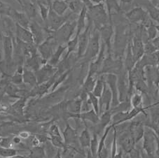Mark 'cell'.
I'll use <instances>...</instances> for the list:
<instances>
[{
    "mask_svg": "<svg viewBox=\"0 0 159 158\" xmlns=\"http://www.w3.org/2000/svg\"><path fill=\"white\" fill-rule=\"evenodd\" d=\"M86 7V18L89 20L91 21L92 23H94L95 29L98 30L101 27L109 23L108 15L103 3L98 4H90Z\"/></svg>",
    "mask_w": 159,
    "mask_h": 158,
    "instance_id": "obj_1",
    "label": "cell"
},
{
    "mask_svg": "<svg viewBox=\"0 0 159 158\" xmlns=\"http://www.w3.org/2000/svg\"><path fill=\"white\" fill-rule=\"evenodd\" d=\"M76 28V20H69L55 32L54 38L59 45H66Z\"/></svg>",
    "mask_w": 159,
    "mask_h": 158,
    "instance_id": "obj_2",
    "label": "cell"
},
{
    "mask_svg": "<svg viewBox=\"0 0 159 158\" xmlns=\"http://www.w3.org/2000/svg\"><path fill=\"white\" fill-rule=\"evenodd\" d=\"M128 35L125 33V27L123 24L116 26V35H115L114 50L116 57L121 56L123 54L128 43Z\"/></svg>",
    "mask_w": 159,
    "mask_h": 158,
    "instance_id": "obj_3",
    "label": "cell"
},
{
    "mask_svg": "<svg viewBox=\"0 0 159 158\" xmlns=\"http://www.w3.org/2000/svg\"><path fill=\"white\" fill-rule=\"evenodd\" d=\"M100 33L99 31L94 29L91 36H90L89 44H88L86 50L84 53V58L87 61H91L98 56L100 50Z\"/></svg>",
    "mask_w": 159,
    "mask_h": 158,
    "instance_id": "obj_4",
    "label": "cell"
},
{
    "mask_svg": "<svg viewBox=\"0 0 159 158\" xmlns=\"http://www.w3.org/2000/svg\"><path fill=\"white\" fill-rule=\"evenodd\" d=\"M142 138H144L143 149L144 150V152L149 156L153 157L158 144L156 135L153 133L152 129L148 128L147 130L144 129V133Z\"/></svg>",
    "mask_w": 159,
    "mask_h": 158,
    "instance_id": "obj_5",
    "label": "cell"
},
{
    "mask_svg": "<svg viewBox=\"0 0 159 158\" xmlns=\"http://www.w3.org/2000/svg\"><path fill=\"white\" fill-rule=\"evenodd\" d=\"M72 14L73 13H72L67 15H59L50 9L47 17L48 20V29L53 32L57 31L62 24H64L67 21L70 20Z\"/></svg>",
    "mask_w": 159,
    "mask_h": 158,
    "instance_id": "obj_6",
    "label": "cell"
},
{
    "mask_svg": "<svg viewBox=\"0 0 159 158\" xmlns=\"http://www.w3.org/2000/svg\"><path fill=\"white\" fill-rule=\"evenodd\" d=\"M117 76L114 73H108L105 75V81L107 85L110 89L112 94V99L111 103V108L116 107L119 104V92L117 88Z\"/></svg>",
    "mask_w": 159,
    "mask_h": 158,
    "instance_id": "obj_7",
    "label": "cell"
},
{
    "mask_svg": "<svg viewBox=\"0 0 159 158\" xmlns=\"http://www.w3.org/2000/svg\"><path fill=\"white\" fill-rule=\"evenodd\" d=\"M92 26V22L89 20V23L86 26L85 30L79 34L78 39V51H77V58H81L84 57L85 52L86 50L88 44H89L90 39V29Z\"/></svg>",
    "mask_w": 159,
    "mask_h": 158,
    "instance_id": "obj_8",
    "label": "cell"
},
{
    "mask_svg": "<svg viewBox=\"0 0 159 158\" xmlns=\"http://www.w3.org/2000/svg\"><path fill=\"white\" fill-rule=\"evenodd\" d=\"M100 33V37L102 39V43H104L107 48L109 55H110L111 46V38L114 34L113 26L111 24H107L98 29Z\"/></svg>",
    "mask_w": 159,
    "mask_h": 158,
    "instance_id": "obj_9",
    "label": "cell"
},
{
    "mask_svg": "<svg viewBox=\"0 0 159 158\" xmlns=\"http://www.w3.org/2000/svg\"><path fill=\"white\" fill-rule=\"evenodd\" d=\"M125 18L132 23H138L139 22L147 20V12L142 7H135L125 13Z\"/></svg>",
    "mask_w": 159,
    "mask_h": 158,
    "instance_id": "obj_10",
    "label": "cell"
},
{
    "mask_svg": "<svg viewBox=\"0 0 159 158\" xmlns=\"http://www.w3.org/2000/svg\"><path fill=\"white\" fill-rule=\"evenodd\" d=\"M119 142L123 150L126 152H129L131 150L135 148V142L130 132V127L127 130H125L120 136Z\"/></svg>",
    "mask_w": 159,
    "mask_h": 158,
    "instance_id": "obj_11",
    "label": "cell"
},
{
    "mask_svg": "<svg viewBox=\"0 0 159 158\" xmlns=\"http://www.w3.org/2000/svg\"><path fill=\"white\" fill-rule=\"evenodd\" d=\"M63 140H64L65 146L75 145L79 141L77 132L70 126L69 123H67L66 127L62 132Z\"/></svg>",
    "mask_w": 159,
    "mask_h": 158,
    "instance_id": "obj_12",
    "label": "cell"
},
{
    "mask_svg": "<svg viewBox=\"0 0 159 158\" xmlns=\"http://www.w3.org/2000/svg\"><path fill=\"white\" fill-rule=\"evenodd\" d=\"M29 28L30 32L33 37V42L37 45H40L43 42H44V32L39 24L36 21H32L30 23Z\"/></svg>",
    "mask_w": 159,
    "mask_h": 158,
    "instance_id": "obj_13",
    "label": "cell"
},
{
    "mask_svg": "<svg viewBox=\"0 0 159 158\" xmlns=\"http://www.w3.org/2000/svg\"><path fill=\"white\" fill-rule=\"evenodd\" d=\"M82 103H83V100L79 97L72 100L68 101L65 103V108L68 113L72 114L73 116H76L79 118V114L81 113L82 110Z\"/></svg>",
    "mask_w": 159,
    "mask_h": 158,
    "instance_id": "obj_14",
    "label": "cell"
},
{
    "mask_svg": "<svg viewBox=\"0 0 159 158\" xmlns=\"http://www.w3.org/2000/svg\"><path fill=\"white\" fill-rule=\"evenodd\" d=\"M132 51L136 63L144 55V43L142 42L141 37L136 36L133 38L132 41Z\"/></svg>",
    "mask_w": 159,
    "mask_h": 158,
    "instance_id": "obj_15",
    "label": "cell"
},
{
    "mask_svg": "<svg viewBox=\"0 0 159 158\" xmlns=\"http://www.w3.org/2000/svg\"><path fill=\"white\" fill-rule=\"evenodd\" d=\"M112 99V94L110 89L107 86L106 83H105V87L102 92V94L100 97V109H99V116L102 113L103 106L105 107V111L110 109L111 103Z\"/></svg>",
    "mask_w": 159,
    "mask_h": 158,
    "instance_id": "obj_16",
    "label": "cell"
},
{
    "mask_svg": "<svg viewBox=\"0 0 159 158\" xmlns=\"http://www.w3.org/2000/svg\"><path fill=\"white\" fill-rule=\"evenodd\" d=\"M16 39L21 41L24 43H33V37L31 32L28 30L27 28H23L18 24L16 23Z\"/></svg>",
    "mask_w": 159,
    "mask_h": 158,
    "instance_id": "obj_17",
    "label": "cell"
},
{
    "mask_svg": "<svg viewBox=\"0 0 159 158\" xmlns=\"http://www.w3.org/2000/svg\"><path fill=\"white\" fill-rule=\"evenodd\" d=\"M9 16L12 18V19L14 21L16 22V24H18L23 28H28L30 25V20L27 16L23 13L18 12L15 9H11L10 13Z\"/></svg>",
    "mask_w": 159,
    "mask_h": 158,
    "instance_id": "obj_18",
    "label": "cell"
},
{
    "mask_svg": "<svg viewBox=\"0 0 159 158\" xmlns=\"http://www.w3.org/2000/svg\"><path fill=\"white\" fill-rule=\"evenodd\" d=\"M107 10L108 11V17L109 24H111V20L114 16L119 14L120 12V7L118 3L117 0H105Z\"/></svg>",
    "mask_w": 159,
    "mask_h": 158,
    "instance_id": "obj_19",
    "label": "cell"
},
{
    "mask_svg": "<svg viewBox=\"0 0 159 158\" xmlns=\"http://www.w3.org/2000/svg\"><path fill=\"white\" fill-rule=\"evenodd\" d=\"M130 130L132 136L134 138L135 143H138L143 137L144 129L141 122H133L130 126Z\"/></svg>",
    "mask_w": 159,
    "mask_h": 158,
    "instance_id": "obj_20",
    "label": "cell"
},
{
    "mask_svg": "<svg viewBox=\"0 0 159 158\" xmlns=\"http://www.w3.org/2000/svg\"><path fill=\"white\" fill-rule=\"evenodd\" d=\"M67 9V4L64 0H53L51 4V9L59 15H64Z\"/></svg>",
    "mask_w": 159,
    "mask_h": 158,
    "instance_id": "obj_21",
    "label": "cell"
},
{
    "mask_svg": "<svg viewBox=\"0 0 159 158\" xmlns=\"http://www.w3.org/2000/svg\"><path fill=\"white\" fill-rule=\"evenodd\" d=\"M86 13H87V7L84 5L83 9H82L81 11L79 13V18L76 20V28H77V31H76V36H79L82 32H83L84 29L86 27Z\"/></svg>",
    "mask_w": 159,
    "mask_h": 158,
    "instance_id": "obj_22",
    "label": "cell"
},
{
    "mask_svg": "<svg viewBox=\"0 0 159 158\" xmlns=\"http://www.w3.org/2000/svg\"><path fill=\"white\" fill-rule=\"evenodd\" d=\"M79 118L82 119L83 121H89L93 124H98L100 121L99 116L95 113V111L93 108L91 110L80 113L79 116Z\"/></svg>",
    "mask_w": 159,
    "mask_h": 158,
    "instance_id": "obj_23",
    "label": "cell"
},
{
    "mask_svg": "<svg viewBox=\"0 0 159 158\" xmlns=\"http://www.w3.org/2000/svg\"><path fill=\"white\" fill-rule=\"evenodd\" d=\"M91 140V137L89 129L87 128L82 131L80 136L79 137V142L80 143V146L83 148H89Z\"/></svg>",
    "mask_w": 159,
    "mask_h": 158,
    "instance_id": "obj_24",
    "label": "cell"
},
{
    "mask_svg": "<svg viewBox=\"0 0 159 158\" xmlns=\"http://www.w3.org/2000/svg\"><path fill=\"white\" fill-rule=\"evenodd\" d=\"M66 2L68 9H70L72 11V13L75 14H78L80 13L85 5L81 0H68Z\"/></svg>",
    "mask_w": 159,
    "mask_h": 158,
    "instance_id": "obj_25",
    "label": "cell"
},
{
    "mask_svg": "<svg viewBox=\"0 0 159 158\" xmlns=\"http://www.w3.org/2000/svg\"><path fill=\"white\" fill-rule=\"evenodd\" d=\"M97 77L92 76H88L87 78L85 81L83 86V92L89 94L90 92H92L93 88H94L95 83L97 81Z\"/></svg>",
    "mask_w": 159,
    "mask_h": 158,
    "instance_id": "obj_26",
    "label": "cell"
},
{
    "mask_svg": "<svg viewBox=\"0 0 159 158\" xmlns=\"http://www.w3.org/2000/svg\"><path fill=\"white\" fill-rule=\"evenodd\" d=\"M105 77H103V76L97 79L94 88H93L92 91V93L94 94L95 97H97L98 98H100L101 97L104 90V87H105Z\"/></svg>",
    "mask_w": 159,
    "mask_h": 158,
    "instance_id": "obj_27",
    "label": "cell"
},
{
    "mask_svg": "<svg viewBox=\"0 0 159 158\" xmlns=\"http://www.w3.org/2000/svg\"><path fill=\"white\" fill-rule=\"evenodd\" d=\"M111 116L112 113L110 109L108 111H105V113L101 114L99 122L98 123L99 124L100 128H101V129H104V128H105L109 124V122L111 121Z\"/></svg>",
    "mask_w": 159,
    "mask_h": 158,
    "instance_id": "obj_28",
    "label": "cell"
},
{
    "mask_svg": "<svg viewBox=\"0 0 159 158\" xmlns=\"http://www.w3.org/2000/svg\"><path fill=\"white\" fill-rule=\"evenodd\" d=\"M67 49L66 45H59L57 50L53 55H52L51 64L52 65H56L60 61V59L61 58L62 55L64 53L65 50Z\"/></svg>",
    "mask_w": 159,
    "mask_h": 158,
    "instance_id": "obj_29",
    "label": "cell"
},
{
    "mask_svg": "<svg viewBox=\"0 0 159 158\" xmlns=\"http://www.w3.org/2000/svg\"><path fill=\"white\" fill-rule=\"evenodd\" d=\"M78 39H79V37L76 36V35H75V38H74V39H70L69 42L67 43L66 46H67V52L66 53V55L65 56L64 59H67L68 58H69L70 54L72 53V52L75 51V49L77 48Z\"/></svg>",
    "mask_w": 159,
    "mask_h": 158,
    "instance_id": "obj_30",
    "label": "cell"
},
{
    "mask_svg": "<svg viewBox=\"0 0 159 158\" xmlns=\"http://www.w3.org/2000/svg\"><path fill=\"white\" fill-rule=\"evenodd\" d=\"M98 136L97 132H95L94 134H93V138H91V140H90V153L92 154L93 156L95 157L98 155V147H99V141H98Z\"/></svg>",
    "mask_w": 159,
    "mask_h": 158,
    "instance_id": "obj_31",
    "label": "cell"
},
{
    "mask_svg": "<svg viewBox=\"0 0 159 158\" xmlns=\"http://www.w3.org/2000/svg\"><path fill=\"white\" fill-rule=\"evenodd\" d=\"M146 8L147 9V12L149 13L150 18L155 22H158L159 13H158V8H156V7L153 6L150 2L146 4Z\"/></svg>",
    "mask_w": 159,
    "mask_h": 158,
    "instance_id": "obj_32",
    "label": "cell"
},
{
    "mask_svg": "<svg viewBox=\"0 0 159 158\" xmlns=\"http://www.w3.org/2000/svg\"><path fill=\"white\" fill-rule=\"evenodd\" d=\"M88 99L90 104L92 105L93 109L95 111L98 116H99V109H100V100L99 98L95 97L92 92L88 94Z\"/></svg>",
    "mask_w": 159,
    "mask_h": 158,
    "instance_id": "obj_33",
    "label": "cell"
},
{
    "mask_svg": "<svg viewBox=\"0 0 159 158\" xmlns=\"http://www.w3.org/2000/svg\"><path fill=\"white\" fill-rule=\"evenodd\" d=\"M23 8L24 9L25 11V15L29 19L33 18L36 16L37 11L34 4L31 3V2H30V3H26L25 4H23Z\"/></svg>",
    "mask_w": 159,
    "mask_h": 158,
    "instance_id": "obj_34",
    "label": "cell"
},
{
    "mask_svg": "<svg viewBox=\"0 0 159 158\" xmlns=\"http://www.w3.org/2000/svg\"><path fill=\"white\" fill-rule=\"evenodd\" d=\"M3 42H4V50H5V53H6V55L7 56H11V54L12 50H13V44H12L13 40L11 39V37L10 36L4 37Z\"/></svg>",
    "mask_w": 159,
    "mask_h": 158,
    "instance_id": "obj_35",
    "label": "cell"
},
{
    "mask_svg": "<svg viewBox=\"0 0 159 158\" xmlns=\"http://www.w3.org/2000/svg\"><path fill=\"white\" fill-rule=\"evenodd\" d=\"M148 28L146 29L147 34L148 37V40L152 41V39L156 37V35L158 34V29H156V26L153 24L152 22H151L149 25L147 26Z\"/></svg>",
    "mask_w": 159,
    "mask_h": 158,
    "instance_id": "obj_36",
    "label": "cell"
},
{
    "mask_svg": "<svg viewBox=\"0 0 159 158\" xmlns=\"http://www.w3.org/2000/svg\"><path fill=\"white\" fill-rule=\"evenodd\" d=\"M142 97L141 94L135 93L133 95L130 99V104L133 106V108H138L142 107Z\"/></svg>",
    "mask_w": 159,
    "mask_h": 158,
    "instance_id": "obj_37",
    "label": "cell"
},
{
    "mask_svg": "<svg viewBox=\"0 0 159 158\" xmlns=\"http://www.w3.org/2000/svg\"><path fill=\"white\" fill-rule=\"evenodd\" d=\"M39 7H40L41 16H42L43 20H46V19H47L49 11H50L51 8L49 9V7L46 6L47 4L41 3V2H39Z\"/></svg>",
    "mask_w": 159,
    "mask_h": 158,
    "instance_id": "obj_38",
    "label": "cell"
},
{
    "mask_svg": "<svg viewBox=\"0 0 159 158\" xmlns=\"http://www.w3.org/2000/svg\"><path fill=\"white\" fill-rule=\"evenodd\" d=\"M12 8L7 4H0V15H9Z\"/></svg>",
    "mask_w": 159,
    "mask_h": 158,
    "instance_id": "obj_39",
    "label": "cell"
},
{
    "mask_svg": "<svg viewBox=\"0 0 159 158\" xmlns=\"http://www.w3.org/2000/svg\"><path fill=\"white\" fill-rule=\"evenodd\" d=\"M52 142L54 144L56 147H58V148H64L65 143L64 140H63V137H56V136H53V138H52Z\"/></svg>",
    "mask_w": 159,
    "mask_h": 158,
    "instance_id": "obj_40",
    "label": "cell"
},
{
    "mask_svg": "<svg viewBox=\"0 0 159 158\" xmlns=\"http://www.w3.org/2000/svg\"><path fill=\"white\" fill-rule=\"evenodd\" d=\"M135 86L138 90L142 92H147V87L146 84L144 83V80H139L135 83Z\"/></svg>",
    "mask_w": 159,
    "mask_h": 158,
    "instance_id": "obj_41",
    "label": "cell"
},
{
    "mask_svg": "<svg viewBox=\"0 0 159 158\" xmlns=\"http://www.w3.org/2000/svg\"><path fill=\"white\" fill-rule=\"evenodd\" d=\"M51 133L53 136H56V137H62L61 134H60V132L59 131L58 127H57L56 125H54L51 127Z\"/></svg>",
    "mask_w": 159,
    "mask_h": 158,
    "instance_id": "obj_42",
    "label": "cell"
},
{
    "mask_svg": "<svg viewBox=\"0 0 159 158\" xmlns=\"http://www.w3.org/2000/svg\"><path fill=\"white\" fill-rule=\"evenodd\" d=\"M73 158H85V156L83 153V152L78 151L76 152L75 155H74Z\"/></svg>",
    "mask_w": 159,
    "mask_h": 158,
    "instance_id": "obj_43",
    "label": "cell"
},
{
    "mask_svg": "<svg viewBox=\"0 0 159 158\" xmlns=\"http://www.w3.org/2000/svg\"><path fill=\"white\" fill-rule=\"evenodd\" d=\"M105 0H90V3L92 4H98L100 3H102Z\"/></svg>",
    "mask_w": 159,
    "mask_h": 158,
    "instance_id": "obj_44",
    "label": "cell"
},
{
    "mask_svg": "<svg viewBox=\"0 0 159 158\" xmlns=\"http://www.w3.org/2000/svg\"><path fill=\"white\" fill-rule=\"evenodd\" d=\"M134 0H120V3L123 4H131Z\"/></svg>",
    "mask_w": 159,
    "mask_h": 158,
    "instance_id": "obj_45",
    "label": "cell"
},
{
    "mask_svg": "<svg viewBox=\"0 0 159 158\" xmlns=\"http://www.w3.org/2000/svg\"><path fill=\"white\" fill-rule=\"evenodd\" d=\"M29 133L28 132H22L20 134V137L22 138H26L29 137Z\"/></svg>",
    "mask_w": 159,
    "mask_h": 158,
    "instance_id": "obj_46",
    "label": "cell"
},
{
    "mask_svg": "<svg viewBox=\"0 0 159 158\" xmlns=\"http://www.w3.org/2000/svg\"><path fill=\"white\" fill-rule=\"evenodd\" d=\"M112 158H122V151H120L119 152H118V154L116 152V155H115Z\"/></svg>",
    "mask_w": 159,
    "mask_h": 158,
    "instance_id": "obj_47",
    "label": "cell"
},
{
    "mask_svg": "<svg viewBox=\"0 0 159 158\" xmlns=\"http://www.w3.org/2000/svg\"><path fill=\"white\" fill-rule=\"evenodd\" d=\"M82 2H83V3L86 5V6H88V5H89L90 3V0H81Z\"/></svg>",
    "mask_w": 159,
    "mask_h": 158,
    "instance_id": "obj_48",
    "label": "cell"
},
{
    "mask_svg": "<svg viewBox=\"0 0 159 158\" xmlns=\"http://www.w3.org/2000/svg\"><path fill=\"white\" fill-rule=\"evenodd\" d=\"M17 1L19 2V3H20V5H22V7H23V2H21V0H17Z\"/></svg>",
    "mask_w": 159,
    "mask_h": 158,
    "instance_id": "obj_49",
    "label": "cell"
},
{
    "mask_svg": "<svg viewBox=\"0 0 159 158\" xmlns=\"http://www.w3.org/2000/svg\"><path fill=\"white\" fill-rule=\"evenodd\" d=\"M47 1H48V3H49V4H51V0H47Z\"/></svg>",
    "mask_w": 159,
    "mask_h": 158,
    "instance_id": "obj_50",
    "label": "cell"
},
{
    "mask_svg": "<svg viewBox=\"0 0 159 158\" xmlns=\"http://www.w3.org/2000/svg\"><path fill=\"white\" fill-rule=\"evenodd\" d=\"M64 1H68V0H64Z\"/></svg>",
    "mask_w": 159,
    "mask_h": 158,
    "instance_id": "obj_51",
    "label": "cell"
}]
</instances>
